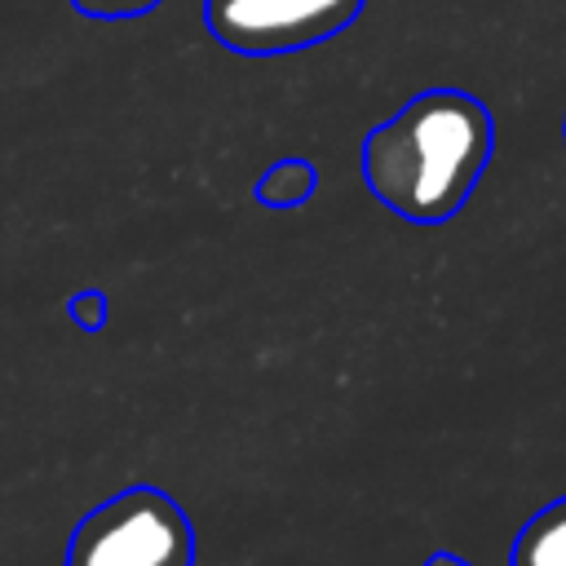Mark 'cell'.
Instances as JSON below:
<instances>
[{
  "label": "cell",
  "instance_id": "obj_1",
  "mask_svg": "<svg viewBox=\"0 0 566 566\" xmlns=\"http://www.w3.org/2000/svg\"><path fill=\"white\" fill-rule=\"evenodd\" d=\"M495 150L491 111L464 88H424L363 142L367 190L416 226L451 221Z\"/></svg>",
  "mask_w": 566,
  "mask_h": 566
},
{
  "label": "cell",
  "instance_id": "obj_2",
  "mask_svg": "<svg viewBox=\"0 0 566 566\" xmlns=\"http://www.w3.org/2000/svg\"><path fill=\"white\" fill-rule=\"evenodd\" d=\"M190 557L186 513L168 495L133 486L75 526L66 566H190Z\"/></svg>",
  "mask_w": 566,
  "mask_h": 566
},
{
  "label": "cell",
  "instance_id": "obj_3",
  "mask_svg": "<svg viewBox=\"0 0 566 566\" xmlns=\"http://www.w3.org/2000/svg\"><path fill=\"white\" fill-rule=\"evenodd\" d=\"M367 0H203L208 35L239 57H283L358 22Z\"/></svg>",
  "mask_w": 566,
  "mask_h": 566
},
{
  "label": "cell",
  "instance_id": "obj_4",
  "mask_svg": "<svg viewBox=\"0 0 566 566\" xmlns=\"http://www.w3.org/2000/svg\"><path fill=\"white\" fill-rule=\"evenodd\" d=\"M509 566H566V495L535 509L513 535Z\"/></svg>",
  "mask_w": 566,
  "mask_h": 566
},
{
  "label": "cell",
  "instance_id": "obj_5",
  "mask_svg": "<svg viewBox=\"0 0 566 566\" xmlns=\"http://www.w3.org/2000/svg\"><path fill=\"white\" fill-rule=\"evenodd\" d=\"M310 190H314V168L305 159H283L256 181V199L270 208H292V203L310 199Z\"/></svg>",
  "mask_w": 566,
  "mask_h": 566
},
{
  "label": "cell",
  "instance_id": "obj_6",
  "mask_svg": "<svg viewBox=\"0 0 566 566\" xmlns=\"http://www.w3.org/2000/svg\"><path fill=\"white\" fill-rule=\"evenodd\" d=\"M71 4L93 22H133L159 9V0H71Z\"/></svg>",
  "mask_w": 566,
  "mask_h": 566
},
{
  "label": "cell",
  "instance_id": "obj_7",
  "mask_svg": "<svg viewBox=\"0 0 566 566\" xmlns=\"http://www.w3.org/2000/svg\"><path fill=\"white\" fill-rule=\"evenodd\" d=\"M429 566H469L464 557H455V553H433L429 557Z\"/></svg>",
  "mask_w": 566,
  "mask_h": 566
}]
</instances>
